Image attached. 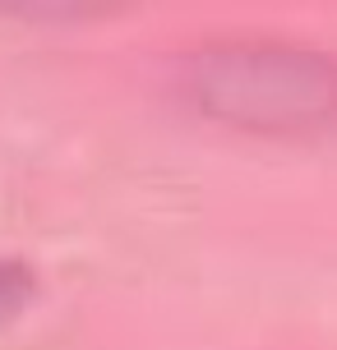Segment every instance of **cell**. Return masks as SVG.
<instances>
[{
  "label": "cell",
  "mask_w": 337,
  "mask_h": 350,
  "mask_svg": "<svg viewBox=\"0 0 337 350\" xmlns=\"http://www.w3.org/2000/svg\"><path fill=\"white\" fill-rule=\"evenodd\" d=\"M195 102L240 129H310L337 116V60L282 42H227L190 65Z\"/></svg>",
  "instance_id": "6da1fadb"
},
{
  "label": "cell",
  "mask_w": 337,
  "mask_h": 350,
  "mask_svg": "<svg viewBox=\"0 0 337 350\" xmlns=\"http://www.w3.org/2000/svg\"><path fill=\"white\" fill-rule=\"evenodd\" d=\"M28 295H33V272L23 262L0 258V318H14Z\"/></svg>",
  "instance_id": "7a4b0ae2"
}]
</instances>
